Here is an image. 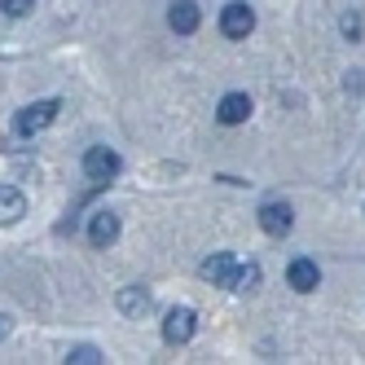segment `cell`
Masks as SVG:
<instances>
[{
    "label": "cell",
    "instance_id": "cell-1",
    "mask_svg": "<svg viewBox=\"0 0 365 365\" xmlns=\"http://www.w3.org/2000/svg\"><path fill=\"white\" fill-rule=\"evenodd\" d=\"M58 110H62V101H53V97L31 101V106H22V110H18L14 133H18V137H36V133H44V128L58 119Z\"/></svg>",
    "mask_w": 365,
    "mask_h": 365
},
{
    "label": "cell",
    "instance_id": "cell-2",
    "mask_svg": "<svg viewBox=\"0 0 365 365\" xmlns=\"http://www.w3.org/2000/svg\"><path fill=\"white\" fill-rule=\"evenodd\" d=\"M84 176L97 180V185H110V180L119 176V154H115L110 145H93V150L84 154Z\"/></svg>",
    "mask_w": 365,
    "mask_h": 365
},
{
    "label": "cell",
    "instance_id": "cell-3",
    "mask_svg": "<svg viewBox=\"0 0 365 365\" xmlns=\"http://www.w3.org/2000/svg\"><path fill=\"white\" fill-rule=\"evenodd\" d=\"M220 31H225L229 40H247V36L255 31V9L242 5V0L225 5V9H220Z\"/></svg>",
    "mask_w": 365,
    "mask_h": 365
},
{
    "label": "cell",
    "instance_id": "cell-4",
    "mask_svg": "<svg viewBox=\"0 0 365 365\" xmlns=\"http://www.w3.org/2000/svg\"><path fill=\"white\" fill-rule=\"evenodd\" d=\"M291 225H295V212L286 202H264V207H259V229H264L269 238H286Z\"/></svg>",
    "mask_w": 365,
    "mask_h": 365
},
{
    "label": "cell",
    "instance_id": "cell-5",
    "mask_svg": "<svg viewBox=\"0 0 365 365\" xmlns=\"http://www.w3.org/2000/svg\"><path fill=\"white\" fill-rule=\"evenodd\" d=\"M194 330H198L194 308H172L168 312V322H163V339H168V344H190Z\"/></svg>",
    "mask_w": 365,
    "mask_h": 365
},
{
    "label": "cell",
    "instance_id": "cell-6",
    "mask_svg": "<svg viewBox=\"0 0 365 365\" xmlns=\"http://www.w3.org/2000/svg\"><path fill=\"white\" fill-rule=\"evenodd\" d=\"M317 282H322V273H317V264L312 259H291V269H286V286L291 291H299V295H308V291H317Z\"/></svg>",
    "mask_w": 365,
    "mask_h": 365
},
{
    "label": "cell",
    "instance_id": "cell-7",
    "mask_svg": "<svg viewBox=\"0 0 365 365\" xmlns=\"http://www.w3.org/2000/svg\"><path fill=\"white\" fill-rule=\"evenodd\" d=\"M198 22H202V14H198L194 0H176V5L168 9V27H172L176 36H194Z\"/></svg>",
    "mask_w": 365,
    "mask_h": 365
},
{
    "label": "cell",
    "instance_id": "cell-8",
    "mask_svg": "<svg viewBox=\"0 0 365 365\" xmlns=\"http://www.w3.org/2000/svg\"><path fill=\"white\" fill-rule=\"evenodd\" d=\"M216 119L229 123V128H233V123H247V119H251V97H247V93H225L220 106H216Z\"/></svg>",
    "mask_w": 365,
    "mask_h": 365
},
{
    "label": "cell",
    "instance_id": "cell-9",
    "mask_svg": "<svg viewBox=\"0 0 365 365\" xmlns=\"http://www.w3.org/2000/svg\"><path fill=\"white\" fill-rule=\"evenodd\" d=\"M115 238H119V216H115V212H97V216H93V225H88V242L106 251Z\"/></svg>",
    "mask_w": 365,
    "mask_h": 365
},
{
    "label": "cell",
    "instance_id": "cell-10",
    "mask_svg": "<svg viewBox=\"0 0 365 365\" xmlns=\"http://www.w3.org/2000/svg\"><path fill=\"white\" fill-rule=\"evenodd\" d=\"M22 216H27V198H22V190L0 185V225H18Z\"/></svg>",
    "mask_w": 365,
    "mask_h": 365
},
{
    "label": "cell",
    "instance_id": "cell-11",
    "mask_svg": "<svg viewBox=\"0 0 365 365\" xmlns=\"http://www.w3.org/2000/svg\"><path fill=\"white\" fill-rule=\"evenodd\" d=\"M233 269H238V259H233V255H212V259H202V264H198V273L207 277V282H216V286H229V277H233Z\"/></svg>",
    "mask_w": 365,
    "mask_h": 365
},
{
    "label": "cell",
    "instance_id": "cell-12",
    "mask_svg": "<svg viewBox=\"0 0 365 365\" xmlns=\"http://www.w3.org/2000/svg\"><path fill=\"white\" fill-rule=\"evenodd\" d=\"M259 286V264H238L229 277V291H255Z\"/></svg>",
    "mask_w": 365,
    "mask_h": 365
},
{
    "label": "cell",
    "instance_id": "cell-13",
    "mask_svg": "<svg viewBox=\"0 0 365 365\" xmlns=\"http://www.w3.org/2000/svg\"><path fill=\"white\" fill-rule=\"evenodd\" d=\"M119 308H123V312H145V308H150V295L137 291V286H128V291H119Z\"/></svg>",
    "mask_w": 365,
    "mask_h": 365
},
{
    "label": "cell",
    "instance_id": "cell-14",
    "mask_svg": "<svg viewBox=\"0 0 365 365\" xmlns=\"http://www.w3.org/2000/svg\"><path fill=\"white\" fill-rule=\"evenodd\" d=\"M344 36L348 40H365V18L361 14H344Z\"/></svg>",
    "mask_w": 365,
    "mask_h": 365
},
{
    "label": "cell",
    "instance_id": "cell-15",
    "mask_svg": "<svg viewBox=\"0 0 365 365\" xmlns=\"http://www.w3.org/2000/svg\"><path fill=\"white\" fill-rule=\"evenodd\" d=\"M0 9H5L9 18H27L36 9V0H0Z\"/></svg>",
    "mask_w": 365,
    "mask_h": 365
},
{
    "label": "cell",
    "instance_id": "cell-16",
    "mask_svg": "<svg viewBox=\"0 0 365 365\" xmlns=\"http://www.w3.org/2000/svg\"><path fill=\"white\" fill-rule=\"evenodd\" d=\"M71 365H97L101 361V352L97 348H71V356H66Z\"/></svg>",
    "mask_w": 365,
    "mask_h": 365
},
{
    "label": "cell",
    "instance_id": "cell-17",
    "mask_svg": "<svg viewBox=\"0 0 365 365\" xmlns=\"http://www.w3.org/2000/svg\"><path fill=\"white\" fill-rule=\"evenodd\" d=\"M9 334V317H0V339H5Z\"/></svg>",
    "mask_w": 365,
    "mask_h": 365
}]
</instances>
